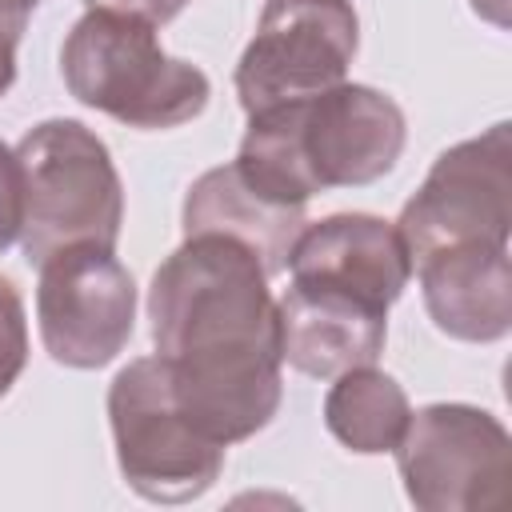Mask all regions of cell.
<instances>
[{
	"mask_svg": "<svg viewBox=\"0 0 512 512\" xmlns=\"http://www.w3.org/2000/svg\"><path fill=\"white\" fill-rule=\"evenodd\" d=\"M264 264L228 236H184L148 288L152 344L188 424L236 444L280 408V324Z\"/></svg>",
	"mask_w": 512,
	"mask_h": 512,
	"instance_id": "6da1fadb",
	"label": "cell"
},
{
	"mask_svg": "<svg viewBox=\"0 0 512 512\" xmlns=\"http://www.w3.org/2000/svg\"><path fill=\"white\" fill-rule=\"evenodd\" d=\"M404 136V112L388 92L340 80L308 100L252 112L232 164L264 196L304 208L316 192L360 188L392 172Z\"/></svg>",
	"mask_w": 512,
	"mask_h": 512,
	"instance_id": "7a4b0ae2",
	"label": "cell"
},
{
	"mask_svg": "<svg viewBox=\"0 0 512 512\" xmlns=\"http://www.w3.org/2000/svg\"><path fill=\"white\" fill-rule=\"evenodd\" d=\"M60 72L80 104L128 128L188 124L212 96L208 76L196 64L168 56L152 24L104 8H88L72 24L60 48Z\"/></svg>",
	"mask_w": 512,
	"mask_h": 512,
	"instance_id": "3957f363",
	"label": "cell"
},
{
	"mask_svg": "<svg viewBox=\"0 0 512 512\" xmlns=\"http://www.w3.org/2000/svg\"><path fill=\"white\" fill-rule=\"evenodd\" d=\"M24 172L20 248L44 264L64 248H116L124 224V188L108 144L80 120H40L16 144Z\"/></svg>",
	"mask_w": 512,
	"mask_h": 512,
	"instance_id": "277c9868",
	"label": "cell"
},
{
	"mask_svg": "<svg viewBox=\"0 0 512 512\" xmlns=\"http://www.w3.org/2000/svg\"><path fill=\"white\" fill-rule=\"evenodd\" d=\"M108 424L120 476L144 500H196L216 484L224 468V444H212L188 424L172 392L168 360L160 352L140 356L116 372L108 388Z\"/></svg>",
	"mask_w": 512,
	"mask_h": 512,
	"instance_id": "5b68a950",
	"label": "cell"
},
{
	"mask_svg": "<svg viewBox=\"0 0 512 512\" xmlns=\"http://www.w3.org/2000/svg\"><path fill=\"white\" fill-rule=\"evenodd\" d=\"M396 468L420 512H504L512 504V436L472 404H428L396 440Z\"/></svg>",
	"mask_w": 512,
	"mask_h": 512,
	"instance_id": "8992f818",
	"label": "cell"
},
{
	"mask_svg": "<svg viewBox=\"0 0 512 512\" xmlns=\"http://www.w3.org/2000/svg\"><path fill=\"white\" fill-rule=\"evenodd\" d=\"M512 228V128L452 144L436 156L416 196L404 204L396 232L412 268L460 244H508Z\"/></svg>",
	"mask_w": 512,
	"mask_h": 512,
	"instance_id": "52a82bcc",
	"label": "cell"
},
{
	"mask_svg": "<svg viewBox=\"0 0 512 512\" xmlns=\"http://www.w3.org/2000/svg\"><path fill=\"white\" fill-rule=\"evenodd\" d=\"M356 48L352 0H264L256 36L236 64L240 108L252 116L340 84Z\"/></svg>",
	"mask_w": 512,
	"mask_h": 512,
	"instance_id": "ba28073f",
	"label": "cell"
},
{
	"mask_svg": "<svg viewBox=\"0 0 512 512\" xmlns=\"http://www.w3.org/2000/svg\"><path fill=\"white\" fill-rule=\"evenodd\" d=\"M36 320L44 352L64 368H104L136 324L132 272L112 248H64L40 264Z\"/></svg>",
	"mask_w": 512,
	"mask_h": 512,
	"instance_id": "9c48e42d",
	"label": "cell"
},
{
	"mask_svg": "<svg viewBox=\"0 0 512 512\" xmlns=\"http://www.w3.org/2000/svg\"><path fill=\"white\" fill-rule=\"evenodd\" d=\"M292 280L352 292L368 304L392 308L408 288L412 260L396 224L368 212H340L304 224L288 256Z\"/></svg>",
	"mask_w": 512,
	"mask_h": 512,
	"instance_id": "30bf717a",
	"label": "cell"
},
{
	"mask_svg": "<svg viewBox=\"0 0 512 512\" xmlns=\"http://www.w3.org/2000/svg\"><path fill=\"white\" fill-rule=\"evenodd\" d=\"M276 324L280 360L316 380H336L348 368L376 364L388 340V308L304 280H292L280 296Z\"/></svg>",
	"mask_w": 512,
	"mask_h": 512,
	"instance_id": "8fae6325",
	"label": "cell"
},
{
	"mask_svg": "<svg viewBox=\"0 0 512 512\" xmlns=\"http://www.w3.org/2000/svg\"><path fill=\"white\" fill-rule=\"evenodd\" d=\"M432 324L468 344L504 340L512 328L508 244H460L416 264Z\"/></svg>",
	"mask_w": 512,
	"mask_h": 512,
	"instance_id": "7c38bea8",
	"label": "cell"
},
{
	"mask_svg": "<svg viewBox=\"0 0 512 512\" xmlns=\"http://www.w3.org/2000/svg\"><path fill=\"white\" fill-rule=\"evenodd\" d=\"M184 236H228L236 244H244L268 276L288 268L292 244L300 240L308 216L300 204H280L272 196H264L260 188H252L236 164H220L208 168L204 176L192 180L188 196H184Z\"/></svg>",
	"mask_w": 512,
	"mask_h": 512,
	"instance_id": "4fadbf2b",
	"label": "cell"
},
{
	"mask_svg": "<svg viewBox=\"0 0 512 512\" xmlns=\"http://www.w3.org/2000/svg\"><path fill=\"white\" fill-rule=\"evenodd\" d=\"M408 416H412V408H408L404 388L388 372H376L372 364L340 372L324 396L328 432L360 456L392 452L396 440L404 436Z\"/></svg>",
	"mask_w": 512,
	"mask_h": 512,
	"instance_id": "5bb4252c",
	"label": "cell"
},
{
	"mask_svg": "<svg viewBox=\"0 0 512 512\" xmlns=\"http://www.w3.org/2000/svg\"><path fill=\"white\" fill-rule=\"evenodd\" d=\"M28 364V320L20 288L0 272V400L12 392Z\"/></svg>",
	"mask_w": 512,
	"mask_h": 512,
	"instance_id": "9a60e30c",
	"label": "cell"
},
{
	"mask_svg": "<svg viewBox=\"0 0 512 512\" xmlns=\"http://www.w3.org/2000/svg\"><path fill=\"white\" fill-rule=\"evenodd\" d=\"M24 228V172L16 148L0 140V256L20 240Z\"/></svg>",
	"mask_w": 512,
	"mask_h": 512,
	"instance_id": "2e32d148",
	"label": "cell"
},
{
	"mask_svg": "<svg viewBox=\"0 0 512 512\" xmlns=\"http://www.w3.org/2000/svg\"><path fill=\"white\" fill-rule=\"evenodd\" d=\"M24 24H28V12L0 0V96L16 84V44L24 36Z\"/></svg>",
	"mask_w": 512,
	"mask_h": 512,
	"instance_id": "e0dca14e",
	"label": "cell"
},
{
	"mask_svg": "<svg viewBox=\"0 0 512 512\" xmlns=\"http://www.w3.org/2000/svg\"><path fill=\"white\" fill-rule=\"evenodd\" d=\"M88 8H104V12H120V16H136L144 24H168L184 12L188 0H84Z\"/></svg>",
	"mask_w": 512,
	"mask_h": 512,
	"instance_id": "ac0fdd59",
	"label": "cell"
},
{
	"mask_svg": "<svg viewBox=\"0 0 512 512\" xmlns=\"http://www.w3.org/2000/svg\"><path fill=\"white\" fill-rule=\"evenodd\" d=\"M472 8L484 16V20H492V24H508V0H472Z\"/></svg>",
	"mask_w": 512,
	"mask_h": 512,
	"instance_id": "d6986e66",
	"label": "cell"
},
{
	"mask_svg": "<svg viewBox=\"0 0 512 512\" xmlns=\"http://www.w3.org/2000/svg\"><path fill=\"white\" fill-rule=\"evenodd\" d=\"M4 4H12V8H20V12H32L40 0H4Z\"/></svg>",
	"mask_w": 512,
	"mask_h": 512,
	"instance_id": "ffe728a7",
	"label": "cell"
}]
</instances>
